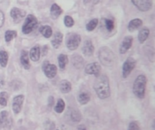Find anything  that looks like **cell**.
Returning <instances> with one entry per match:
<instances>
[{
	"mask_svg": "<svg viewBox=\"0 0 155 130\" xmlns=\"http://www.w3.org/2000/svg\"><path fill=\"white\" fill-rule=\"evenodd\" d=\"M94 89L97 94V96L102 99H107L110 94H111V90H110V84H109V79L106 75H98L96 78L94 84Z\"/></svg>",
	"mask_w": 155,
	"mask_h": 130,
	"instance_id": "obj_1",
	"label": "cell"
},
{
	"mask_svg": "<svg viewBox=\"0 0 155 130\" xmlns=\"http://www.w3.org/2000/svg\"><path fill=\"white\" fill-rule=\"evenodd\" d=\"M99 60L104 66H113L115 62V55L114 52L108 47H102L98 52Z\"/></svg>",
	"mask_w": 155,
	"mask_h": 130,
	"instance_id": "obj_2",
	"label": "cell"
},
{
	"mask_svg": "<svg viewBox=\"0 0 155 130\" xmlns=\"http://www.w3.org/2000/svg\"><path fill=\"white\" fill-rule=\"evenodd\" d=\"M146 83H147V80L146 77L144 75H139L134 83V93L135 94V96L139 99H143L144 98V94H145V88H146Z\"/></svg>",
	"mask_w": 155,
	"mask_h": 130,
	"instance_id": "obj_3",
	"label": "cell"
},
{
	"mask_svg": "<svg viewBox=\"0 0 155 130\" xmlns=\"http://www.w3.org/2000/svg\"><path fill=\"white\" fill-rule=\"evenodd\" d=\"M38 25V22L37 19L35 18V15L33 14H28L25 20V23L23 24V28H22V32L25 34H28L31 32H33Z\"/></svg>",
	"mask_w": 155,
	"mask_h": 130,
	"instance_id": "obj_4",
	"label": "cell"
},
{
	"mask_svg": "<svg viewBox=\"0 0 155 130\" xmlns=\"http://www.w3.org/2000/svg\"><path fill=\"white\" fill-rule=\"evenodd\" d=\"M81 43V36L78 33H69L66 39V47L70 51H74L78 48Z\"/></svg>",
	"mask_w": 155,
	"mask_h": 130,
	"instance_id": "obj_5",
	"label": "cell"
},
{
	"mask_svg": "<svg viewBox=\"0 0 155 130\" xmlns=\"http://www.w3.org/2000/svg\"><path fill=\"white\" fill-rule=\"evenodd\" d=\"M43 71L45 72V76L52 79L54 77H55L56 73H57V68L54 64H52L50 63L48 61H45L44 63H43Z\"/></svg>",
	"mask_w": 155,
	"mask_h": 130,
	"instance_id": "obj_6",
	"label": "cell"
},
{
	"mask_svg": "<svg viewBox=\"0 0 155 130\" xmlns=\"http://www.w3.org/2000/svg\"><path fill=\"white\" fill-rule=\"evenodd\" d=\"M135 64H136L135 60L132 57H129L124 62V66H123V77L124 78H127L131 74V72L135 67Z\"/></svg>",
	"mask_w": 155,
	"mask_h": 130,
	"instance_id": "obj_7",
	"label": "cell"
},
{
	"mask_svg": "<svg viewBox=\"0 0 155 130\" xmlns=\"http://www.w3.org/2000/svg\"><path fill=\"white\" fill-rule=\"evenodd\" d=\"M133 4L141 11L146 12L153 6V0H132Z\"/></svg>",
	"mask_w": 155,
	"mask_h": 130,
	"instance_id": "obj_8",
	"label": "cell"
},
{
	"mask_svg": "<svg viewBox=\"0 0 155 130\" xmlns=\"http://www.w3.org/2000/svg\"><path fill=\"white\" fill-rule=\"evenodd\" d=\"M69 120L73 123H78L81 121L82 119V115L81 113L79 112V110L75 109H73V108H70L68 109V111L66 112V115H65Z\"/></svg>",
	"mask_w": 155,
	"mask_h": 130,
	"instance_id": "obj_9",
	"label": "cell"
},
{
	"mask_svg": "<svg viewBox=\"0 0 155 130\" xmlns=\"http://www.w3.org/2000/svg\"><path fill=\"white\" fill-rule=\"evenodd\" d=\"M84 71L87 74L98 76L100 74V71H101V66L97 62H92V63H89L85 66Z\"/></svg>",
	"mask_w": 155,
	"mask_h": 130,
	"instance_id": "obj_10",
	"label": "cell"
},
{
	"mask_svg": "<svg viewBox=\"0 0 155 130\" xmlns=\"http://www.w3.org/2000/svg\"><path fill=\"white\" fill-rule=\"evenodd\" d=\"M24 100H25L24 95H17L16 97L14 98V100H13V111L15 114H18L21 111Z\"/></svg>",
	"mask_w": 155,
	"mask_h": 130,
	"instance_id": "obj_11",
	"label": "cell"
},
{
	"mask_svg": "<svg viewBox=\"0 0 155 130\" xmlns=\"http://www.w3.org/2000/svg\"><path fill=\"white\" fill-rule=\"evenodd\" d=\"M10 15L15 23H19L21 20H23L25 18V11L19 9V8H16V7H14L10 12Z\"/></svg>",
	"mask_w": 155,
	"mask_h": 130,
	"instance_id": "obj_12",
	"label": "cell"
},
{
	"mask_svg": "<svg viewBox=\"0 0 155 130\" xmlns=\"http://www.w3.org/2000/svg\"><path fill=\"white\" fill-rule=\"evenodd\" d=\"M82 51H83V53L84 54V56H86V57L92 56L94 54V47L92 41H90V40L84 41Z\"/></svg>",
	"mask_w": 155,
	"mask_h": 130,
	"instance_id": "obj_13",
	"label": "cell"
},
{
	"mask_svg": "<svg viewBox=\"0 0 155 130\" xmlns=\"http://www.w3.org/2000/svg\"><path fill=\"white\" fill-rule=\"evenodd\" d=\"M132 44H133V37L132 36L124 37V39L123 40L121 46H120V52L122 54L126 53V52L132 47Z\"/></svg>",
	"mask_w": 155,
	"mask_h": 130,
	"instance_id": "obj_14",
	"label": "cell"
},
{
	"mask_svg": "<svg viewBox=\"0 0 155 130\" xmlns=\"http://www.w3.org/2000/svg\"><path fill=\"white\" fill-rule=\"evenodd\" d=\"M40 55H41V50L39 46H35L30 50V53H29V58L33 61V62H37L40 59Z\"/></svg>",
	"mask_w": 155,
	"mask_h": 130,
	"instance_id": "obj_15",
	"label": "cell"
},
{
	"mask_svg": "<svg viewBox=\"0 0 155 130\" xmlns=\"http://www.w3.org/2000/svg\"><path fill=\"white\" fill-rule=\"evenodd\" d=\"M62 12H63L62 8L57 4L52 5L51 9H50V14H51V17L53 19H57L60 16V14H62Z\"/></svg>",
	"mask_w": 155,
	"mask_h": 130,
	"instance_id": "obj_16",
	"label": "cell"
},
{
	"mask_svg": "<svg viewBox=\"0 0 155 130\" xmlns=\"http://www.w3.org/2000/svg\"><path fill=\"white\" fill-rule=\"evenodd\" d=\"M63 41V34L60 32H56L52 39V45L54 46V48H59L61 43Z\"/></svg>",
	"mask_w": 155,
	"mask_h": 130,
	"instance_id": "obj_17",
	"label": "cell"
},
{
	"mask_svg": "<svg viewBox=\"0 0 155 130\" xmlns=\"http://www.w3.org/2000/svg\"><path fill=\"white\" fill-rule=\"evenodd\" d=\"M20 62L23 67L25 70H28L30 68V62H29V55L26 51H23L20 56Z\"/></svg>",
	"mask_w": 155,
	"mask_h": 130,
	"instance_id": "obj_18",
	"label": "cell"
},
{
	"mask_svg": "<svg viewBox=\"0 0 155 130\" xmlns=\"http://www.w3.org/2000/svg\"><path fill=\"white\" fill-rule=\"evenodd\" d=\"M142 24H143V21L141 19H138V18L134 19V20H132L129 23V24H128V30L130 32L135 31V30L139 29L142 26Z\"/></svg>",
	"mask_w": 155,
	"mask_h": 130,
	"instance_id": "obj_19",
	"label": "cell"
},
{
	"mask_svg": "<svg viewBox=\"0 0 155 130\" xmlns=\"http://www.w3.org/2000/svg\"><path fill=\"white\" fill-rule=\"evenodd\" d=\"M149 34H150V30L146 27L143 28L140 32H139V34H138V39H139V42L141 43H143L149 37Z\"/></svg>",
	"mask_w": 155,
	"mask_h": 130,
	"instance_id": "obj_20",
	"label": "cell"
},
{
	"mask_svg": "<svg viewBox=\"0 0 155 130\" xmlns=\"http://www.w3.org/2000/svg\"><path fill=\"white\" fill-rule=\"evenodd\" d=\"M39 32L45 37V38H50L53 34V31L52 28L49 25H43L40 26L39 28Z\"/></svg>",
	"mask_w": 155,
	"mask_h": 130,
	"instance_id": "obj_21",
	"label": "cell"
},
{
	"mask_svg": "<svg viewBox=\"0 0 155 130\" xmlns=\"http://www.w3.org/2000/svg\"><path fill=\"white\" fill-rule=\"evenodd\" d=\"M72 90V85L68 81H63L60 83V90L63 93H68Z\"/></svg>",
	"mask_w": 155,
	"mask_h": 130,
	"instance_id": "obj_22",
	"label": "cell"
},
{
	"mask_svg": "<svg viewBox=\"0 0 155 130\" xmlns=\"http://www.w3.org/2000/svg\"><path fill=\"white\" fill-rule=\"evenodd\" d=\"M68 62V57L65 54H60L58 56V64L61 70H64Z\"/></svg>",
	"mask_w": 155,
	"mask_h": 130,
	"instance_id": "obj_23",
	"label": "cell"
},
{
	"mask_svg": "<svg viewBox=\"0 0 155 130\" xmlns=\"http://www.w3.org/2000/svg\"><path fill=\"white\" fill-rule=\"evenodd\" d=\"M72 62L74 67L80 69V68H82V66L84 64V60L80 55H74L72 59Z\"/></svg>",
	"mask_w": 155,
	"mask_h": 130,
	"instance_id": "obj_24",
	"label": "cell"
},
{
	"mask_svg": "<svg viewBox=\"0 0 155 130\" xmlns=\"http://www.w3.org/2000/svg\"><path fill=\"white\" fill-rule=\"evenodd\" d=\"M8 62V53L5 50L0 51V65L2 67H5Z\"/></svg>",
	"mask_w": 155,
	"mask_h": 130,
	"instance_id": "obj_25",
	"label": "cell"
},
{
	"mask_svg": "<svg viewBox=\"0 0 155 130\" xmlns=\"http://www.w3.org/2000/svg\"><path fill=\"white\" fill-rule=\"evenodd\" d=\"M78 100L81 104H87L90 100V95L88 92H81L78 96Z\"/></svg>",
	"mask_w": 155,
	"mask_h": 130,
	"instance_id": "obj_26",
	"label": "cell"
},
{
	"mask_svg": "<svg viewBox=\"0 0 155 130\" xmlns=\"http://www.w3.org/2000/svg\"><path fill=\"white\" fill-rule=\"evenodd\" d=\"M103 24L105 26V29L107 31H109V32L113 31L114 28V22L113 20H111V19H107V18L104 19L103 20Z\"/></svg>",
	"mask_w": 155,
	"mask_h": 130,
	"instance_id": "obj_27",
	"label": "cell"
},
{
	"mask_svg": "<svg viewBox=\"0 0 155 130\" xmlns=\"http://www.w3.org/2000/svg\"><path fill=\"white\" fill-rule=\"evenodd\" d=\"M64 107H65V104H64V101L63 100H58L57 102H56V105L54 107V111L56 113H62L64 109Z\"/></svg>",
	"mask_w": 155,
	"mask_h": 130,
	"instance_id": "obj_28",
	"label": "cell"
},
{
	"mask_svg": "<svg viewBox=\"0 0 155 130\" xmlns=\"http://www.w3.org/2000/svg\"><path fill=\"white\" fill-rule=\"evenodd\" d=\"M16 35H17V33H16L15 31H12V30L6 31L5 33V42L9 43V42H11Z\"/></svg>",
	"mask_w": 155,
	"mask_h": 130,
	"instance_id": "obj_29",
	"label": "cell"
},
{
	"mask_svg": "<svg viewBox=\"0 0 155 130\" xmlns=\"http://www.w3.org/2000/svg\"><path fill=\"white\" fill-rule=\"evenodd\" d=\"M97 24H98V19H96V18L92 19L91 21H89L86 24V29H87V31H94L95 29V27L97 26Z\"/></svg>",
	"mask_w": 155,
	"mask_h": 130,
	"instance_id": "obj_30",
	"label": "cell"
},
{
	"mask_svg": "<svg viewBox=\"0 0 155 130\" xmlns=\"http://www.w3.org/2000/svg\"><path fill=\"white\" fill-rule=\"evenodd\" d=\"M7 98H8V95L6 92H1L0 93V107H5L6 106Z\"/></svg>",
	"mask_w": 155,
	"mask_h": 130,
	"instance_id": "obj_31",
	"label": "cell"
},
{
	"mask_svg": "<svg viewBox=\"0 0 155 130\" xmlns=\"http://www.w3.org/2000/svg\"><path fill=\"white\" fill-rule=\"evenodd\" d=\"M64 24H65V26H66V27H72V26L74 24V19H73L71 16H69V15L64 16Z\"/></svg>",
	"mask_w": 155,
	"mask_h": 130,
	"instance_id": "obj_32",
	"label": "cell"
},
{
	"mask_svg": "<svg viewBox=\"0 0 155 130\" xmlns=\"http://www.w3.org/2000/svg\"><path fill=\"white\" fill-rule=\"evenodd\" d=\"M7 121H8L7 111H2L0 113V124H6Z\"/></svg>",
	"mask_w": 155,
	"mask_h": 130,
	"instance_id": "obj_33",
	"label": "cell"
},
{
	"mask_svg": "<svg viewBox=\"0 0 155 130\" xmlns=\"http://www.w3.org/2000/svg\"><path fill=\"white\" fill-rule=\"evenodd\" d=\"M128 130H141V128H140L139 124L136 121H133V122L130 123Z\"/></svg>",
	"mask_w": 155,
	"mask_h": 130,
	"instance_id": "obj_34",
	"label": "cell"
},
{
	"mask_svg": "<svg viewBox=\"0 0 155 130\" xmlns=\"http://www.w3.org/2000/svg\"><path fill=\"white\" fill-rule=\"evenodd\" d=\"M4 21H5V15H4V13L0 10V27L4 24Z\"/></svg>",
	"mask_w": 155,
	"mask_h": 130,
	"instance_id": "obj_35",
	"label": "cell"
},
{
	"mask_svg": "<svg viewBox=\"0 0 155 130\" xmlns=\"http://www.w3.org/2000/svg\"><path fill=\"white\" fill-rule=\"evenodd\" d=\"M45 123H46V122H45ZM46 124H47V125H49V127L45 128L47 130H53L54 128V126H55V125H54V122H50V123H48V122H47Z\"/></svg>",
	"mask_w": 155,
	"mask_h": 130,
	"instance_id": "obj_36",
	"label": "cell"
},
{
	"mask_svg": "<svg viewBox=\"0 0 155 130\" xmlns=\"http://www.w3.org/2000/svg\"><path fill=\"white\" fill-rule=\"evenodd\" d=\"M53 104H54V98L53 97H50L49 98V104H48V106L49 107H52Z\"/></svg>",
	"mask_w": 155,
	"mask_h": 130,
	"instance_id": "obj_37",
	"label": "cell"
},
{
	"mask_svg": "<svg viewBox=\"0 0 155 130\" xmlns=\"http://www.w3.org/2000/svg\"><path fill=\"white\" fill-rule=\"evenodd\" d=\"M78 130H87L86 129V127L84 125H80L78 127Z\"/></svg>",
	"mask_w": 155,
	"mask_h": 130,
	"instance_id": "obj_38",
	"label": "cell"
},
{
	"mask_svg": "<svg viewBox=\"0 0 155 130\" xmlns=\"http://www.w3.org/2000/svg\"><path fill=\"white\" fill-rule=\"evenodd\" d=\"M90 1H91V0H84V2L85 4H88V3H90Z\"/></svg>",
	"mask_w": 155,
	"mask_h": 130,
	"instance_id": "obj_39",
	"label": "cell"
}]
</instances>
